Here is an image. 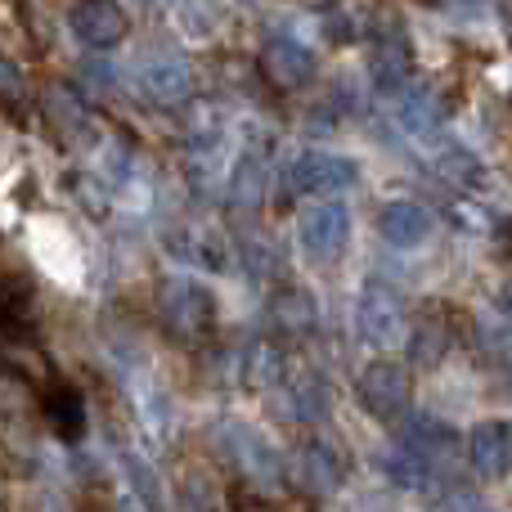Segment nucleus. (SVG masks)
I'll return each instance as SVG.
<instances>
[{
    "label": "nucleus",
    "instance_id": "4be33fe9",
    "mask_svg": "<svg viewBox=\"0 0 512 512\" xmlns=\"http://www.w3.org/2000/svg\"><path fill=\"white\" fill-rule=\"evenodd\" d=\"M409 342H414L409 351H414V360H418V364H436V360L445 355V342H450V337H445V328H441V324H432V319H427V324L418 328V333L409 337Z\"/></svg>",
    "mask_w": 512,
    "mask_h": 512
},
{
    "label": "nucleus",
    "instance_id": "a211bd4d",
    "mask_svg": "<svg viewBox=\"0 0 512 512\" xmlns=\"http://www.w3.org/2000/svg\"><path fill=\"white\" fill-rule=\"evenodd\" d=\"M373 81H378V90H387V95H400V90H405V81H409V45L400 41V36L378 45Z\"/></svg>",
    "mask_w": 512,
    "mask_h": 512
},
{
    "label": "nucleus",
    "instance_id": "6e6552de",
    "mask_svg": "<svg viewBox=\"0 0 512 512\" xmlns=\"http://www.w3.org/2000/svg\"><path fill=\"white\" fill-rule=\"evenodd\" d=\"M261 72L270 86L301 90V86H310V77H315V54H310L301 41H292V36H279V41H270L261 50Z\"/></svg>",
    "mask_w": 512,
    "mask_h": 512
},
{
    "label": "nucleus",
    "instance_id": "a878e982",
    "mask_svg": "<svg viewBox=\"0 0 512 512\" xmlns=\"http://www.w3.org/2000/svg\"><path fill=\"white\" fill-rule=\"evenodd\" d=\"M0 512H5V481H0Z\"/></svg>",
    "mask_w": 512,
    "mask_h": 512
},
{
    "label": "nucleus",
    "instance_id": "ddd939ff",
    "mask_svg": "<svg viewBox=\"0 0 512 512\" xmlns=\"http://www.w3.org/2000/svg\"><path fill=\"white\" fill-rule=\"evenodd\" d=\"M301 486L310 490V495H333L337 486H342V477H346V463H342V454L333 450L328 441H306L301 445Z\"/></svg>",
    "mask_w": 512,
    "mask_h": 512
},
{
    "label": "nucleus",
    "instance_id": "f3484780",
    "mask_svg": "<svg viewBox=\"0 0 512 512\" xmlns=\"http://www.w3.org/2000/svg\"><path fill=\"white\" fill-rule=\"evenodd\" d=\"M270 319L283 333H306V328H315V297L301 288H283L270 301Z\"/></svg>",
    "mask_w": 512,
    "mask_h": 512
},
{
    "label": "nucleus",
    "instance_id": "4468645a",
    "mask_svg": "<svg viewBox=\"0 0 512 512\" xmlns=\"http://www.w3.org/2000/svg\"><path fill=\"white\" fill-rule=\"evenodd\" d=\"M265 180H270L265 153L256 149V144H248V149L239 153V162H234V171H230V203L234 207H261Z\"/></svg>",
    "mask_w": 512,
    "mask_h": 512
},
{
    "label": "nucleus",
    "instance_id": "393cba45",
    "mask_svg": "<svg viewBox=\"0 0 512 512\" xmlns=\"http://www.w3.org/2000/svg\"><path fill=\"white\" fill-rule=\"evenodd\" d=\"M499 315H504L508 324H512V283H508L504 292H499Z\"/></svg>",
    "mask_w": 512,
    "mask_h": 512
},
{
    "label": "nucleus",
    "instance_id": "412c9836",
    "mask_svg": "<svg viewBox=\"0 0 512 512\" xmlns=\"http://www.w3.org/2000/svg\"><path fill=\"white\" fill-rule=\"evenodd\" d=\"M292 414L301 423H315V418L328 414V396H324V382H292Z\"/></svg>",
    "mask_w": 512,
    "mask_h": 512
},
{
    "label": "nucleus",
    "instance_id": "9b49d317",
    "mask_svg": "<svg viewBox=\"0 0 512 512\" xmlns=\"http://www.w3.org/2000/svg\"><path fill=\"white\" fill-rule=\"evenodd\" d=\"M378 234L391 243V248H400V252H405V248H423L427 234H432V216H427V207L396 198V203L382 207Z\"/></svg>",
    "mask_w": 512,
    "mask_h": 512
},
{
    "label": "nucleus",
    "instance_id": "1a4fd4ad",
    "mask_svg": "<svg viewBox=\"0 0 512 512\" xmlns=\"http://www.w3.org/2000/svg\"><path fill=\"white\" fill-rule=\"evenodd\" d=\"M468 459H472V468H477V477H486V481H499V477H508V468H512V427L508 423H477L472 427V436H468Z\"/></svg>",
    "mask_w": 512,
    "mask_h": 512
},
{
    "label": "nucleus",
    "instance_id": "423d86ee",
    "mask_svg": "<svg viewBox=\"0 0 512 512\" xmlns=\"http://www.w3.org/2000/svg\"><path fill=\"white\" fill-rule=\"evenodd\" d=\"M68 27L86 50H113V45L126 41L131 32V18L117 0H77L68 9Z\"/></svg>",
    "mask_w": 512,
    "mask_h": 512
},
{
    "label": "nucleus",
    "instance_id": "20e7f679",
    "mask_svg": "<svg viewBox=\"0 0 512 512\" xmlns=\"http://www.w3.org/2000/svg\"><path fill=\"white\" fill-rule=\"evenodd\" d=\"M355 396L369 409L378 423H396L409 409V396H414V382H409V369L396 360H373L369 369L355 382Z\"/></svg>",
    "mask_w": 512,
    "mask_h": 512
},
{
    "label": "nucleus",
    "instance_id": "2eb2a0df",
    "mask_svg": "<svg viewBox=\"0 0 512 512\" xmlns=\"http://www.w3.org/2000/svg\"><path fill=\"white\" fill-rule=\"evenodd\" d=\"M45 418H50V427L63 441H81V436H86V400H81V391L68 387V382L50 387V396H45Z\"/></svg>",
    "mask_w": 512,
    "mask_h": 512
},
{
    "label": "nucleus",
    "instance_id": "0eeeda50",
    "mask_svg": "<svg viewBox=\"0 0 512 512\" xmlns=\"http://www.w3.org/2000/svg\"><path fill=\"white\" fill-rule=\"evenodd\" d=\"M221 445L230 450V459L239 463V472H248L252 481H261V486H279V481H283L279 454H274V445L265 441L256 427H248V423H225L221 427Z\"/></svg>",
    "mask_w": 512,
    "mask_h": 512
},
{
    "label": "nucleus",
    "instance_id": "aec40b11",
    "mask_svg": "<svg viewBox=\"0 0 512 512\" xmlns=\"http://www.w3.org/2000/svg\"><path fill=\"white\" fill-rule=\"evenodd\" d=\"M400 122L414 135H432L441 126V104L432 99V90H409L400 95Z\"/></svg>",
    "mask_w": 512,
    "mask_h": 512
},
{
    "label": "nucleus",
    "instance_id": "f03ea898",
    "mask_svg": "<svg viewBox=\"0 0 512 512\" xmlns=\"http://www.w3.org/2000/svg\"><path fill=\"white\" fill-rule=\"evenodd\" d=\"M360 180V162L342 158V153H328V149H301L297 158L283 167V185L288 194L301 198H328V194H342Z\"/></svg>",
    "mask_w": 512,
    "mask_h": 512
},
{
    "label": "nucleus",
    "instance_id": "9d476101",
    "mask_svg": "<svg viewBox=\"0 0 512 512\" xmlns=\"http://www.w3.org/2000/svg\"><path fill=\"white\" fill-rule=\"evenodd\" d=\"M167 248L171 256H180L185 265H198V270H212L221 274L230 265V248L216 230H203V225H185V230H171L167 234Z\"/></svg>",
    "mask_w": 512,
    "mask_h": 512
},
{
    "label": "nucleus",
    "instance_id": "f257e3e1",
    "mask_svg": "<svg viewBox=\"0 0 512 512\" xmlns=\"http://www.w3.org/2000/svg\"><path fill=\"white\" fill-rule=\"evenodd\" d=\"M162 324L185 346L207 342L216 328V297L198 279H167L162 283Z\"/></svg>",
    "mask_w": 512,
    "mask_h": 512
},
{
    "label": "nucleus",
    "instance_id": "f8f14e48",
    "mask_svg": "<svg viewBox=\"0 0 512 512\" xmlns=\"http://www.w3.org/2000/svg\"><path fill=\"white\" fill-rule=\"evenodd\" d=\"M140 90L153 99V104L176 108L194 95V72H189L180 59H153V63H144V72H140Z\"/></svg>",
    "mask_w": 512,
    "mask_h": 512
},
{
    "label": "nucleus",
    "instance_id": "7ed1b4c3",
    "mask_svg": "<svg viewBox=\"0 0 512 512\" xmlns=\"http://www.w3.org/2000/svg\"><path fill=\"white\" fill-rule=\"evenodd\" d=\"M355 328H360V337L369 346H400L409 337V315H405V301H400L396 288H387V283L369 279L360 292V301H355Z\"/></svg>",
    "mask_w": 512,
    "mask_h": 512
},
{
    "label": "nucleus",
    "instance_id": "b1692460",
    "mask_svg": "<svg viewBox=\"0 0 512 512\" xmlns=\"http://www.w3.org/2000/svg\"><path fill=\"white\" fill-rule=\"evenodd\" d=\"M441 512H495V508H490L477 490H459V486H454V490H445Z\"/></svg>",
    "mask_w": 512,
    "mask_h": 512
},
{
    "label": "nucleus",
    "instance_id": "6ab92c4d",
    "mask_svg": "<svg viewBox=\"0 0 512 512\" xmlns=\"http://www.w3.org/2000/svg\"><path fill=\"white\" fill-rule=\"evenodd\" d=\"M436 176H445L450 185H459V189H481L486 185V167H481V158L477 153H468V149H459V144H450V149L436 153Z\"/></svg>",
    "mask_w": 512,
    "mask_h": 512
},
{
    "label": "nucleus",
    "instance_id": "5701e85b",
    "mask_svg": "<svg viewBox=\"0 0 512 512\" xmlns=\"http://www.w3.org/2000/svg\"><path fill=\"white\" fill-rule=\"evenodd\" d=\"M0 99H5V104H23L27 99V77L9 54H0Z\"/></svg>",
    "mask_w": 512,
    "mask_h": 512
},
{
    "label": "nucleus",
    "instance_id": "dca6fc26",
    "mask_svg": "<svg viewBox=\"0 0 512 512\" xmlns=\"http://www.w3.org/2000/svg\"><path fill=\"white\" fill-rule=\"evenodd\" d=\"M239 378H243V387H252V391L279 387V382H283L279 346H274V342H252L248 351H243V360H239Z\"/></svg>",
    "mask_w": 512,
    "mask_h": 512
},
{
    "label": "nucleus",
    "instance_id": "39448f33",
    "mask_svg": "<svg viewBox=\"0 0 512 512\" xmlns=\"http://www.w3.org/2000/svg\"><path fill=\"white\" fill-rule=\"evenodd\" d=\"M301 248H306L315 261H337L351 243V212L342 203H310L297 221Z\"/></svg>",
    "mask_w": 512,
    "mask_h": 512
}]
</instances>
